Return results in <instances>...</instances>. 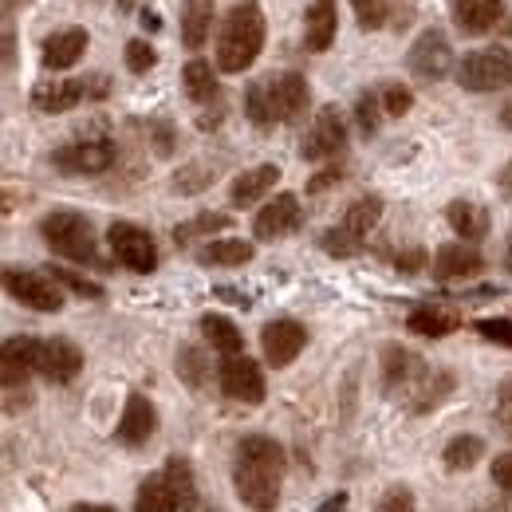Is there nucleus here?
<instances>
[{
	"instance_id": "nucleus-1",
	"label": "nucleus",
	"mask_w": 512,
	"mask_h": 512,
	"mask_svg": "<svg viewBox=\"0 0 512 512\" xmlns=\"http://www.w3.org/2000/svg\"><path fill=\"white\" fill-rule=\"evenodd\" d=\"M284 449L280 442L253 434V438H241L237 446V461H233V485H237V497L256 512H272L280 501V485H284Z\"/></svg>"
},
{
	"instance_id": "nucleus-2",
	"label": "nucleus",
	"mask_w": 512,
	"mask_h": 512,
	"mask_svg": "<svg viewBox=\"0 0 512 512\" xmlns=\"http://www.w3.org/2000/svg\"><path fill=\"white\" fill-rule=\"evenodd\" d=\"M383 386L390 398H398L410 410H434L453 390V375L449 371H434L410 347L390 343V347H383Z\"/></svg>"
},
{
	"instance_id": "nucleus-3",
	"label": "nucleus",
	"mask_w": 512,
	"mask_h": 512,
	"mask_svg": "<svg viewBox=\"0 0 512 512\" xmlns=\"http://www.w3.org/2000/svg\"><path fill=\"white\" fill-rule=\"evenodd\" d=\"M264 12L256 0H237L225 20H221V32H217V67L225 75H241L256 64L260 48H264Z\"/></svg>"
},
{
	"instance_id": "nucleus-4",
	"label": "nucleus",
	"mask_w": 512,
	"mask_h": 512,
	"mask_svg": "<svg viewBox=\"0 0 512 512\" xmlns=\"http://www.w3.org/2000/svg\"><path fill=\"white\" fill-rule=\"evenodd\" d=\"M40 237L52 253L67 256L75 264H99V249H95V229L83 213L71 209H56L40 221Z\"/></svg>"
},
{
	"instance_id": "nucleus-5",
	"label": "nucleus",
	"mask_w": 512,
	"mask_h": 512,
	"mask_svg": "<svg viewBox=\"0 0 512 512\" xmlns=\"http://www.w3.org/2000/svg\"><path fill=\"white\" fill-rule=\"evenodd\" d=\"M453 79L473 95L505 91V87H512V52L509 48H477V52L457 60Z\"/></svg>"
},
{
	"instance_id": "nucleus-6",
	"label": "nucleus",
	"mask_w": 512,
	"mask_h": 512,
	"mask_svg": "<svg viewBox=\"0 0 512 512\" xmlns=\"http://www.w3.org/2000/svg\"><path fill=\"white\" fill-rule=\"evenodd\" d=\"M4 292L32 312H60L64 308L60 284L44 272H32V268H4Z\"/></svg>"
},
{
	"instance_id": "nucleus-7",
	"label": "nucleus",
	"mask_w": 512,
	"mask_h": 512,
	"mask_svg": "<svg viewBox=\"0 0 512 512\" xmlns=\"http://www.w3.org/2000/svg\"><path fill=\"white\" fill-rule=\"evenodd\" d=\"M107 245H111V256L123 268H130V272H154L158 268V245H154V237L142 225H134V221H115L107 229Z\"/></svg>"
},
{
	"instance_id": "nucleus-8",
	"label": "nucleus",
	"mask_w": 512,
	"mask_h": 512,
	"mask_svg": "<svg viewBox=\"0 0 512 512\" xmlns=\"http://www.w3.org/2000/svg\"><path fill=\"white\" fill-rule=\"evenodd\" d=\"M406 67H410V75H418V79H426V83H438V79H446L449 71H457L446 32H442V28H426V32L410 44Z\"/></svg>"
},
{
	"instance_id": "nucleus-9",
	"label": "nucleus",
	"mask_w": 512,
	"mask_h": 512,
	"mask_svg": "<svg viewBox=\"0 0 512 512\" xmlns=\"http://www.w3.org/2000/svg\"><path fill=\"white\" fill-rule=\"evenodd\" d=\"M111 162H115L111 138H75L52 154V166L60 174H103V170H111Z\"/></svg>"
},
{
	"instance_id": "nucleus-10",
	"label": "nucleus",
	"mask_w": 512,
	"mask_h": 512,
	"mask_svg": "<svg viewBox=\"0 0 512 512\" xmlns=\"http://www.w3.org/2000/svg\"><path fill=\"white\" fill-rule=\"evenodd\" d=\"M343 146H347V123H343V115L335 107H320L308 134H304V142H300V158L304 162H327V158L343 154Z\"/></svg>"
},
{
	"instance_id": "nucleus-11",
	"label": "nucleus",
	"mask_w": 512,
	"mask_h": 512,
	"mask_svg": "<svg viewBox=\"0 0 512 512\" xmlns=\"http://www.w3.org/2000/svg\"><path fill=\"white\" fill-rule=\"evenodd\" d=\"M217 379H221L225 398H233V402H241V406H260V402H264V371H260V363L249 359V355L221 359Z\"/></svg>"
},
{
	"instance_id": "nucleus-12",
	"label": "nucleus",
	"mask_w": 512,
	"mask_h": 512,
	"mask_svg": "<svg viewBox=\"0 0 512 512\" xmlns=\"http://www.w3.org/2000/svg\"><path fill=\"white\" fill-rule=\"evenodd\" d=\"M268 83V103H272V119L276 123H296L308 103H312V91H308V79L296 75V71H280L276 79H264Z\"/></svg>"
},
{
	"instance_id": "nucleus-13",
	"label": "nucleus",
	"mask_w": 512,
	"mask_h": 512,
	"mask_svg": "<svg viewBox=\"0 0 512 512\" xmlns=\"http://www.w3.org/2000/svg\"><path fill=\"white\" fill-rule=\"evenodd\" d=\"M79 371H83V351L71 339H36V375L64 386Z\"/></svg>"
},
{
	"instance_id": "nucleus-14",
	"label": "nucleus",
	"mask_w": 512,
	"mask_h": 512,
	"mask_svg": "<svg viewBox=\"0 0 512 512\" xmlns=\"http://www.w3.org/2000/svg\"><path fill=\"white\" fill-rule=\"evenodd\" d=\"M107 87H87L83 79H44L32 87V107L44 115H64L71 107H79L87 95H103Z\"/></svg>"
},
{
	"instance_id": "nucleus-15",
	"label": "nucleus",
	"mask_w": 512,
	"mask_h": 512,
	"mask_svg": "<svg viewBox=\"0 0 512 512\" xmlns=\"http://www.w3.org/2000/svg\"><path fill=\"white\" fill-rule=\"evenodd\" d=\"M300 217H304L300 213V197L296 193H276L253 217V233L260 241H280V237L300 229Z\"/></svg>"
},
{
	"instance_id": "nucleus-16",
	"label": "nucleus",
	"mask_w": 512,
	"mask_h": 512,
	"mask_svg": "<svg viewBox=\"0 0 512 512\" xmlns=\"http://www.w3.org/2000/svg\"><path fill=\"white\" fill-rule=\"evenodd\" d=\"M304 343H308V331L296 320H272L260 331V347H264L268 367H288L304 351Z\"/></svg>"
},
{
	"instance_id": "nucleus-17",
	"label": "nucleus",
	"mask_w": 512,
	"mask_h": 512,
	"mask_svg": "<svg viewBox=\"0 0 512 512\" xmlns=\"http://www.w3.org/2000/svg\"><path fill=\"white\" fill-rule=\"evenodd\" d=\"M154 430H158V410H154V402H150L146 394H127V406H123V418H119V426H115V438H119L123 446L138 449L154 438Z\"/></svg>"
},
{
	"instance_id": "nucleus-18",
	"label": "nucleus",
	"mask_w": 512,
	"mask_h": 512,
	"mask_svg": "<svg viewBox=\"0 0 512 512\" xmlns=\"http://www.w3.org/2000/svg\"><path fill=\"white\" fill-rule=\"evenodd\" d=\"M339 32V0H312L304 12V44L308 52H327Z\"/></svg>"
},
{
	"instance_id": "nucleus-19",
	"label": "nucleus",
	"mask_w": 512,
	"mask_h": 512,
	"mask_svg": "<svg viewBox=\"0 0 512 512\" xmlns=\"http://www.w3.org/2000/svg\"><path fill=\"white\" fill-rule=\"evenodd\" d=\"M87 44H91L87 28H60V32H52L44 40V56L40 60H44L48 71H67V67H75L83 60Z\"/></svg>"
},
{
	"instance_id": "nucleus-20",
	"label": "nucleus",
	"mask_w": 512,
	"mask_h": 512,
	"mask_svg": "<svg viewBox=\"0 0 512 512\" xmlns=\"http://www.w3.org/2000/svg\"><path fill=\"white\" fill-rule=\"evenodd\" d=\"M481 268H485V256L477 253L473 245H465V241L442 245V249L434 253V276H438V280H469V276H477Z\"/></svg>"
},
{
	"instance_id": "nucleus-21",
	"label": "nucleus",
	"mask_w": 512,
	"mask_h": 512,
	"mask_svg": "<svg viewBox=\"0 0 512 512\" xmlns=\"http://www.w3.org/2000/svg\"><path fill=\"white\" fill-rule=\"evenodd\" d=\"M446 221H449V229H453L465 245H477V241H485V237H489V209H485V205H477V201H469V197L449 201Z\"/></svg>"
},
{
	"instance_id": "nucleus-22",
	"label": "nucleus",
	"mask_w": 512,
	"mask_h": 512,
	"mask_svg": "<svg viewBox=\"0 0 512 512\" xmlns=\"http://www.w3.org/2000/svg\"><path fill=\"white\" fill-rule=\"evenodd\" d=\"M505 0H453V20L465 36H485L501 20Z\"/></svg>"
},
{
	"instance_id": "nucleus-23",
	"label": "nucleus",
	"mask_w": 512,
	"mask_h": 512,
	"mask_svg": "<svg viewBox=\"0 0 512 512\" xmlns=\"http://www.w3.org/2000/svg\"><path fill=\"white\" fill-rule=\"evenodd\" d=\"M276 182H280V166H272V162L253 166V170H245L241 178H233V186H229V205L249 209V205H256L264 193H272Z\"/></svg>"
},
{
	"instance_id": "nucleus-24",
	"label": "nucleus",
	"mask_w": 512,
	"mask_h": 512,
	"mask_svg": "<svg viewBox=\"0 0 512 512\" xmlns=\"http://www.w3.org/2000/svg\"><path fill=\"white\" fill-rule=\"evenodd\" d=\"M383 221V197L379 193H367V197H355L351 205H347V213H343V221H339V229L343 233H351L359 245L375 233V225Z\"/></svg>"
},
{
	"instance_id": "nucleus-25",
	"label": "nucleus",
	"mask_w": 512,
	"mask_h": 512,
	"mask_svg": "<svg viewBox=\"0 0 512 512\" xmlns=\"http://www.w3.org/2000/svg\"><path fill=\"white\" fill-rule=\"evenodd\" d=\"M213 16H217V0H186V8H182V44L190 52L205 48Z\"/></svg>"
},
{
	"instance_id": "nucleus-26",
	"label": "nucleus",
	"mask_w": 512,
	"mask_h": 512,
	"mask_svg": "<svg viewBox=\"0 0 512 512\" xmlns=\"http://www.w3.org/2000/svg\"><path fill=\"white\" fill-rule=\"evenodd\" d=\"M256 256L253 241H241V237H221V241H209L197 260L205 264V268H241V264H249Z\"/></svg>"
},
{
	"instance_id": "nucleus-27",
	"label": "nucleus",
	"mask_w": 512,
	"mask_h": 512,
	"mask_svg": "<svg viewBox=\"0 0 512 512\" xmlns=\"http://www.w3.org/2000/svg\"><path fill=\"white\" fill-rule=\"evenodd\" d=\"M406 327L414 335H426V339H446L449 331L461 327V316L453 308H442V304H426V308H414Z\"/></svg>"
},
{
	"instance_id": "nucleus-28",
	"label": "nucleus",
	"mask_w": 512,
	"mask_h": 512,
	"mask_svg": "<svg viewBox=\"0 0 512 512\" xmlns=\"http://www.w3.org/2000/svg\"><path fill=\"white\" fill-rule=\"evenodd\" d=\"M201 335H205L209 347L221 351L225 359L245 355V335H241V327L233 320H225V316H201Z\"/></svg>"
},
{
	"instance_id": "nucleus-29",
	"label": "nucleus",
	"mask_w": 512,
	"mask_h": 512,
	"mask_svg": "<svg viewBox=\"0 0 512 512\" xmlns=\"http://www.w3.org/2000/svg\"><path fill=\"white\" fill-rule=\"evenodd\" d=\"M182 87L193 103L217 99V67H209V60H190L182 67Z\"/></svg>"
},
{
	"instance_id": "nucleus-30",
	"label": "nucleus",
	"mask_w": 512,
	"mask_h": 512,
	"mask_svg": "<svg viewBox=\"0 0 512 512\" xmlns=\"http://www.w3.org/2000/svg\"><path fill=\"white\" fill-rule=\"evenodd\" d=\"M162 477H166V485L174 489V497H178V509L190 512L197 505V485H193V469L186 457H170L166 461V469H162Z\"/></svg>"
},
{
	"instance_id": "nucleus-31",
	"label": "nucleus",
	"mask_w": 512,
	"mask_h": 512,
	"mask_svg": "<svg viewBox=\"0 0 512 512\" xmlns=\"http://www.w3.org/2000/svg\"><path fill=\"white\" fill-rule=\"evenodd\" d=\"M134 512H182L178 509V497L174 489L166 485V477H146L142 489H138V501H134Z\"/></svg>"
},
{
	"instance_id": "nucleus-32",
	"label": "nucleus",
	"mask_w": 512,
	"mask_h": 512,
	"mask_svg": "<svg viewBox=\"0 0 512 512\" xmlns=\"http://www.w3.org/2000/svg\"><path fill=\"white\" fill-rule=\"evenodd\" d=\"M485 457V442L477 438V434H461V438H453L442 453V461H446L449 473H465V469H473L477 461Z\"/></svg>"
},
{
	"instance_id": "nucleus-33",
	"label": "nucleus",
	"mask_w": 512,
	"mask_h": 512,
	"mask_svg": "<svg viewBox=\"0 0 512 512\" xmlns=\"http://www.w3.org/2000/svg\"><path fill=\"white\" fill-rule=\"evenodd\" d=\"M233 221H229V213H197L193 221L186 225H178L174 229V241L178 245H190L193 237H205V233H221V229H229Z\"/></svg>"
},
{
	"instance_id": "nucleus-34",
	"label": "nucleus",
	"mask_w": 512,
	"mask_h": 512,
	"mask_svg": "<svg viewBox=\"0 0 512 512\" xmlns=\"http://www.w3.org/2000/svg\"><path fill=\"white\" fill-rule=\"evenodd\" d=\"M355 119H359V130L363 134H379L386 111H383V95L379 91H363L359 103H355Z\"/></svg>"
},
{
	"instance_id": "nucleus-35",
	"label": "nucleus",
	"mask_w": 512,
	"mask_h": 512,
	"mask_svg": "<svg viewBox=\"0 0 512 512\" xmlns=\"http://www.w3.org/2000/svg\"><path fill=\"white\" fill-rule=\"evenodd\" d=\"M245 115L253 119L256 127H272V123H276V119H272V103H268V83H264V79L249 83V91H245Z\"/></svg>"
},
{
	"instance_id": "nucleus-36",
	"label": "nucleus",
	"mask_w": 512,
	"mask_h": 512,
	"mask_svg": "<svg viewBox=\"0 0 512 512\" xmlns=\"http://www.w3.org/2000/svg\"><path fill=\"white\" fill-rule=\"evenodd\" d=\"M351 8H355V20L363 32H379L390 20V0H351Z\"/></svg>"
},
{
	"instance_id": "nucleus-37",
	"label": "nucleus",
	"mask_w": 512,
	"mask_h": 512,
	"mask_svg": "<svg viewBox=\"0 0 512 512\" xmlns=\"http://www.w3.org/2000/svg\"><path fill=\"white\" fill-rule=\"evenodd\" d=\"M213 170L209 166H201V162H190V166H182L178 174H174V190L178 193H201L205 186H213Z\"/></svg>"
},
{
	"instance_id": "nucleus-38",
	"label": "nucleus",
	"mask_w": 512,
	"mask_h": 512,
	"mask_svg": "<svg viewBox=\"0 0 512 512\" xmlns=\"http://www.w3.org/2000/svg\"><path fill=\"white\" fill-rule=\"evenodd\" d=\"M48 272H52L56 284H64L71 292H79V296H87V300H103V284H95V280H87V276H79V272H71V268H48Z\"/></svg>"
},
{
	"instance_id": "nucleus-39",
	"label": "nucleus",
	"mask_w": 512,
	"mask_h": 512,
	"mask_svg": "<svg viewBox=\"0 0 512 512\" xmlns=\"http://www.w3.org/2000/svg\"><path fill=\"white\" fill-rule=\"evenodd\" d=\"M379 95H383L386 119H402V115L414 107V95H410V87H402V83H386V87H379Z\"/></svg>"
},
{
	"instance_id": "nucleus-40",
	"label": "nucleus",
	"mask_w": 512,
	"mask_h": 512,
	"mask_svg": "<svg viewBox=\"0 0 512 512\" xmlns=\"http://www.w3.org/2000/svg\"><path fill=\"white\" fill-rule=\"evenodd\" d=\"M320 245H323V253H331V256H355V253H359V249H363V245H359V241H355L351 233H343L339 225L323 233V237H320Z\"/></svg>"
},
{
	"instance_id": "nucleus-41",
	"label": "nucleus",
	"mask_w": 512,
	"mask_h": 512,
	"mask_svg": "<svg viewBox=\"0 0 512 512\" xmlns=\"http://www.w3.org/2000/svg\"><path fill=\"white\" fill-rule=\"evenodd\" d=\"M123 60H127V67L134 71V75H146L150 67L158 64V52H154V48H150L146 40H130V44H127V56H123Z\"/></svg>"
},
{
	"instance_id": "nucleus-42",
	"label": "nucleus",
	"mask_w": 512,
	"mask_h": 512,
	"mask_svg": "<svg viewBox=\"0 0 512 512\" xmlns=\"http://www.w3.org/2000/svg\"><path fill=\"white\" fill-rule=\"evenodd\" d=\"M178 375L190 386H201V379H205V359H201L197 347H182L178 351Z\"/></svg>"
},
{
	"instance_id": "nucleus-43",
	"label": "nucleus",
	"mask_w": 512,
	"mask_h": 512,
	"mask_svg": "<svg viewBox=\"0 0 512 512\" xmlns=\"http://www.w3.org/2000/svg\"><path fill=\"white\" fill-rule=\"evenodd\" d=\"M414 493L406 489V485H394V489H386L383 497H379V509L375 512H414Z\"/></svg>"
},
{
	"instance_id": "nucleus-44",
	"label": "nucleus",
	"mask_w": 512,
	"mask_h": 512,
	"mask_svg": "<svg viewBox=\"0 0 512 512\" xmlns=\"http://www.w3.org/2000/svg\"><path fill=\"white\" fill-rule=\"evenodd\" d=\"M477 331L497 347H512V320H477Z\"/></svg>"
},
{
	"instance_id": "nucleus-45",
	"label": "nucleus",
	"mask_w": 512,
	"mask_h": 512,
	"mask_svg": "<svg viewBox=\"0 0 512 512\" xmlns=\"http://www.w3.org/2000/svg\"><path fill=\"white\" fill-rule=\"evenodd\" d=\"M497 426H501V434L512 438V379H505L497 390Z\"/></svg>"
},
{
	"instance_id": "nucleus-46",
	"label": "nucleus",
	"mask_w": 512,
	"mask_h": 512,
	"mask_svg": "<svg viewBox=\"0 0 512 512\" xmlns=\"http://www.w3.org/2000/svg\"><path fill=\"white\" fill-rule=\"evenodd\" d=\"M493 485L512 493V449L501 453V457H493Z\"/></svg>"
},
{
	"instance_id": "nucleus-47",
	"label": "nucleus",
	"mask_w": 512,
	"mask_h": 512,
	"mask_svg": "<svg viewBox=\"0 0 512 512\" xmlns=\"http://www.w3.org/2000/svg\"><path fill=\"white\" fill-rule=\"evenodd\" d=\"M422 260H426V256H422V249H414V253H402L394 264H398L402 272H418V268H422Z\"/></svg>"
},
{
	"instance_id": "nucleus-48",
	"label": "nucleus",
	"mask_w": 512,
	"mask_h": 512,
	"mask_svg": "<svg viewBox=\"0 0 512 512\" xmlns=\"http://www.w3.org/2000/svg\"><path fill=\"white\" fill-rule=\"evenodd\" d=\"M339 178H343L339 170H323L320 178H312V186H308V190H312V193H320V190H327V186H335Z\"/></svg>"
},
{
	"instance_id": "nucleus-49",
	"label": "nucleus",
	"mask_w": 512,
	"mask_h": 512,
	"mask_svg": "<svg viewBox=\"0 0 512 512\" xmlns=\"http://www.w3.org/2000/svg\"><path fill=\"white\" fill-rule=\"evenodd\" d=\"M347 509V493H335L331 501H323L320 505V512H343Z\"/></svg>"
},
{
	"instance_id": "nucleus-50",
	"label": "nucleus",
	"mask_w": 512,
	"mask_h": 512,
	"mask_svg": "<svg viewBox=\"0 0 512 512\" xmlns=\"http://www.w3.org/2000/svg\"><path fill=\"white\" fill-rule=\"evenodd\" d=\"M497 190L505 193V197H512V162L501 170V174H497Z\"/></svg>"
},
{
	"instance_id": "nucleus-51",
	"label": "nucleus",
	"mask_w": 512,
	"mask_h": 512,
	"mask_svg": "<svg viewBox=\"0 0 512 512\" xmlns=\"http://www.w3.org/2000/svg\"><path fill=\"white\" fill-rule=\"evenodd\" d=\"M217 296H221V300H233V304H241V308H249V300H245L241 292H233V288H217Z\"/></svg>"
},
{
	"instance_id": "nucleus-52",
	"label": "nucleus",
	"mask_w": 512,
	"mask_h": 512,
	"mask_svg": "<svg viewBox=\"0 0 512 512\" xmlns=\"http://www.w3.org/2000/svg\"><path fill=\"white\" fill-rule=\"evenodd\" d=\"M71 512H119V509H111V505H75Z\"/></svg>"
},
{
	"instance_id": "nucleus-53",
	"label": "nucleus",
	"mask_w": 512,
	"mask_h": 512,
	"mask_svg": "<svg viewBox=\"0 0 512 512\" xmlns=\"http://www.w3.org/2000/svg\"><path fill=\"white\" fill-rule=\"evenodd\" d=\"M501 127L512 130V99L505 103V107H501Z\"/></svg>"
},
{
	"instance_id": "nucleus-54",
	"label": "nucleus",
	"mask_w": 512,
	"mask_h": 512,
	"mask_svg": "<svg viewBox=\"0 0 512 512\" xmlns=\"http://www.w3.org/2000/svg\"><path fill=\"white\" fill-rule=\"evenodd\" d=\"M505 260H509V268H512V237H509V249H505Z\"/></svg>"
},
{
	"instance_id": "nucleus-55",
	"label": "nucleus",
	"mask_w": 512,
	"mask_h": 512,
	"mask_svg": "<svg viewBox=\"0 0 512 512\" xmlns=\"http://www.w3.org/2000/svg\"><path fill=\"white\" fill-rule=\"evenodd\" d=\"M119 4H123V8H130V4H134V0H119Z\"/></svg>"
}]
</instances>
